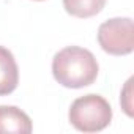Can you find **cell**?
Listing matches in <instances>:
<instances>
[{
    "label": "cell",
    "instance_id": "obj_1",
    "mask_svg": "<svg viewBox=\"0 0 134 134\" xmlns=\"http://www.w3.org/2000/svg\"><path fill=\"white\" fill-rule=\"evenodd\" d=\"M99 66L95 55L84 47L68 46L54 55V79L66 88H84L92 85L98 77Z\"/></svg>",
    "mask_w": 134,
    "mask_h": 134
},
{
    "label": "cell",
    "instance_id": "obj_2",
    "mask_svg": "<svg viewBox=\"0 0 134 134\" xmlns=\"http://www.w3.org/2000/svg\"><path fill=\"white\" fill-rule=\"evenodd\" d=\"M70 123L82 132L103 131L110 125L112 107L106 98L90 93L73 101L68 112Z\"/></svg>",
    "mask_w": 134,
    "mask_h": 134
},
{
    "label": "cell",
    "instance_id": "obj_3",
    "mask_svg": "<svg viewBox=\"0 0 134 134\" xmlns=\"http://www.w3.org/2000/svg\"><path fill=\"white\" fill-rule=\"evenodd\" d=\"M98 43L110 55H128L134 51V25L131 18H114L98 29Z\"/></svg>",
    "mask_w": 134,
    "mask_h": 134
},
{
    "label": "cell",
    "instance_id": "obj_4",
    "mask_svg": "<svg viewBox=\"0 0 134 134\" xmlns=\"http://www.w3.org/2000/svg\"><path fill=\"white\" fill-rule=\"evenodd\" d=\"M2 132L29 134L32 132V120L16 106H0V134Z\"/></svg>",
    "mask_w": 134,
    "mask_h": 134
},
{
    "label": "cell",
    "instance_id": "obj_5",
    "mask_svg": "<svg viewBox=\"0 0 134 134\" xmlns=\"http://www.w3.org/2000/svg\"><path fill=\"white\" fill-rule=\"evenodd\" d=\"M19 84V68L14 55L7 47L0 46V96L10 95Z\"/></svg>",
    "mask_w": 134,
    "mask_h": 134
},
{
    "label": "cell",
    "instance_id": "obj_6",
    "mask_svg": "<svg viewBox=\"0 0 134 134\" xmlns=\"http://www.w3.org/2000/svg\"><path fill=\"white\" fill-rule=\"evenodd\" d=\"M104 5L106 0H63V7L66 13L81 19L96 16L98 13L103 11Z\"/></svg>",
    "mask_w": 134,
    "mask_h": 134
},
{
    "label": "cell",
    "instance_id": "obj_7",
    "mask_svg": "<svg viewBox=\"0 0 134 134\" xmlns=\"http://www.w3.org/2000/svg\"><path fill=\"white\" fill-rule=\"evenodd\" d=\"M132 77H129L121 90V98H120V104L125 110V114L128 117H132Z\"/></svg>",
    "mask_w": 134,
    "mask_h": 134
},
{
    "label": "cell",
    "instance_id": "obj_8",
    "mask_svg": "<svg viewBox=\"0 0 134 134\" xmlns=\"http://www.w3.org/2000/svg\"><path fill=\"white\" fill-rule=\"evenodd\" d=\"M36 2H41V0H36Z\"/></svg>",
    "mask_w": 134,
    "mask_h": 134
}]
</instances>
